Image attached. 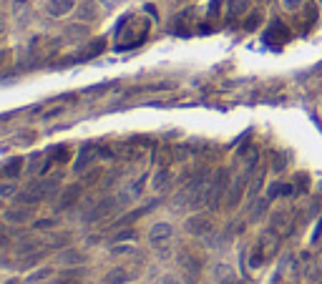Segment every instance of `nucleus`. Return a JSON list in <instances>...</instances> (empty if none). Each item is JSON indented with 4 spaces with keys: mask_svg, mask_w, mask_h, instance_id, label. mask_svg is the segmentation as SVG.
<instances>
[{
    "mask_svg": "<svg viewBox=\"0 0 322 284\" xmlns=\"http://www.w3.org/2000/svg\"><path fill=\"white\" fill-rule=\"evenodd\" d=\"M98 154H101V151H98L96 146H91V143H88V146H83V151L78 154V161H76V169H78V171H86L88 166H91V164L96 161V156H98Z\"/></svg>",
    "mask_w": 322,
    "mask_h": 284,
    "instance_id": "9d476101",
    "label": "nucleus"
},
{
    "mask_svg": "<svg viewBox=\"0 0 322 284\" xmlns=\"http://www.w3.org/2000/svg\"><path fill=\"white\" fill-rule=\"evenodd\" d=\"M103 51V40H93L91 46H88L86 51H83V58H93V56H98Z\"/></svg>",
    "mask_w": 322,
    "mask_h": 284,
    "instance_id": "6ab92c4d",
    "label": "nucleus"
},
{
    "mask_svg": "<svg viewBox=\"0 0 322 284\" xmlns=\"http://www.w3.org/2000/svg\"><path fill=\"white\" fill-rule=\"evenodd\" d=\"M83 277H86L83 269H68L56 279V284H83Z\"/></svg>",
    "mask_w": 322,
    "mask_h": 284,
    "instance_id": "f8f14e48",
    "label": "nucleus"
},
{
    "mask_svg": "<svg viewBox=\"0 0 322 284\" xmlns=\"http://www.w3.org/2000/svg\"><path fill=\"white\" fill-rule=\"evenodd\" d=\"M114 209H116V201H114V199H103L98 206H96V209H93V211H91V214H88L86 219H88V222L106 219V216H111V214H114Z\"/></svg>",
    "mask_w": 322,
    "mask_h": 284,
    "instance_id": "0eeeda50",
    "label": "nucleus"
},
{
    "mask_svg": "<svg viewBox=\"0 0 322 284\" xmlns=\"http://www.w3.org/2000/svg\"><path fill=\"white\" fill-rule=\"evenodd\" d=\"M262 181H264V173L257 171L254 179H252V186H249V199H257V194H260V189H262Z\"/></svg>",
    "mask_w": 322,
    "mask_h": 284,
    "instance_id": "a211bd4d",
    "label": "nucleus"
},
{
    "mask_svg": "<svg viewBox=\"0 0 322 284\" xmlns=\"http://www.w3.org/2000/svg\"><path fill=\"white\" fill-rule=\"evenodd\" d=\"M118 3H126V0H103V5H106V8H116Z\"/></svg>",
    "mask_w": 322,
    "mask_h": 284,
    "instance_id": "5701e85b",
    "label": "nucleus"
},
{
    "mask_svg": "<svg viewBox=\"0 0 322 284\" xmlns=\"http://www.w3.org/2000/svg\"><path fill=\"white\" fill-rule=\"evenodd\" d=\"M53 186H56V181H51V179L35 181V184H30L26 191H20V194H18V201H20V204H33V201L46 199V196L53 191Z\"/></svg>",
    "mask_w": 322,
    "mask_h": 284,
    "instance_id": "7ed1b4c3",
    "label": "nucleus"
},
{
    "mask_svg": "<svg viewBox=\"0 0 322 284\" xmlns=\"http://www.w3.org/2000/svg\"><path fill=\"white\" fill-rule=\"evenodd\" d=\"M81 261H83V254L76 252V249H66V252L60 254V264H66V267H71V264H81Z\"/></svg>",
    "mask_w": 322,
    "mask_h": 284,
    "instance_id": "2eb2a0df",
    "label": "nucleus"
},
{
    "mask_svg": "<svg viewBox=\"0 0 322 284\" xmlns=\"http://www.w3.org/2000/svg\"><path fill=\"white\" fill-rule=\"evenodd\" d=\"M280 239H282V236H280L274 229H267L262 234V239H260V244H257V249H254V254H252V267H262V264H267L272 256L277 254Z\"/></svg>",
    "mask_w": 322,
    "mask_h": 284,
    "instance_id": "f257e3e1",
    "label": "nucleus"
},
{
    "mask_svg": "<svg viewBox=\"0 0 322 284\" xmlns=\"http://www.w3.org/2000/svg\"><path fill=\"white\" fill-rule=\"evenodd\" d=\"M73 8H76V0H48V13L56 15V18L71 13Z\"/></svg>",
    "mask_w": 322,
    "mask_h": 284,
    "instance_id": "9b49d317",
    "label": "nucleus"
},
{
    "mask_svg": "<svg viewBox=\"0 0 322 284\" xmlns=\"http://www.w3.org/2000/svg\"><path fill=\"white\" fill-rule=\"evenodd\" d=\"M148 239H151L154 247H159V244H169V239H171V227H169V224H156V227L151 229Z\"/></svg>",
    "mask_w": 322,
    "mask_h": 284,
    "instance_id": "1a4fd4ad",
    "label": "nucleus"
},
{
    "mask_svg": "<svg viewBox=\"0 0 322 284\" xmlns=\"http://www.w3.org/2000/svg\"><path fill=\"white\" fill-rule=\"evenodd\" d=\"M20 169H23V159L18 156V159H10L5 166H3V176H8V179H15L18 173H20Z\"/></svg>",
    "mask_w": 322,
    "mask_h": 284,
    "instance_id": "ddd939ff",
    "label": "nucleus"
},
{
    "mask_svg": "<svg viewBox=\"0 0 322 284\" xmlns=\"http://www.w3.org/2000/svg\"><path fill=\"white\" fill-rule=\"evenodd\" d=\"M257 20H260V15L254 13V15H252V18L247 20V26H244V28H247V30H252V28H254V26H257Z\"/></svg>",
    "mask_w": 322,
    "mask_h": 284,
    "instance_id": "4be33fe9",
    "label": "nucleus"
},
{
    "mask_svg": "<svg viewBox=\"0 0 322 284\" xmlns=\"http://www.w3.org/2000/svg\"><path fill=\"white\" fill-rule=\"evenodd\" d=\"M28 216H30L28 209H10V211H5V222H10V224L28 222Z\"/></svg>",
    "mask_w": 322,
    "mask_h": 284,
    "instance_id": "4468645a",
    "label": "nucleus"
},
{
    "mask_svg": "<svg viewBox=\"0 0 322 284\" xmlns=\"http://www.w3.org/2000/svg\"><path fill=\"white\" fill-rule=\"evenodd\" d=\"M5 284H15V279H10V282H5Z\"/></svg>",
    "mask_w": 322,
    "mask_h": 284,
    "instance_id": "b1692460",
    "label": "nucleus"
},
{
    "mask_svg": "<svg viewBox=\"0 0 322 284\" xmlns=\"http://www.w3.org/2000/svg\"><path fill=\"white\" fill-rule=\"evenodd\" d=\"M227 186H229V171L219 169L214 176H211V181H209V194H206V204H209V209H219V201H222V196H224Z\"/></svg>",
    "mask_w": 322,
    "mask_h": 284,
    "instance_id": "f03ea898",
    "label": "nucleus"
},
{
    "mask_svg": "<svg viewBox=\"0 0 322 284\" xmlns=\"http://www.w3.org/2000/svg\"><path fill=\"white\" fill-rule=\"evenodd\" d=\"M217 277H219V284H234V274H232V269L227 264L217 267Z\"/></svg>",
    "mask_w": 322,
    "mask_h": 284,
    "instance_id": "f3484780",
    "label": "nucleus"
},
{
    "mask_svg": "<svg viewBox=\"0 0 322 284\" xmlns=\"http://www.w3.org/2000/svg\"><path fill=\"white\" fill-rule=\"evenodd\" d=\"M249 173H252V169H247L244 171V176H239L234 184H232V189H229V199H227V206H229V209H234L237 204H239L242 194H244V186H247V181H249Z\"/></svg>",
    "mask_w": 322,
    "mask_h": 284,
    "instance_id": "39448f33",
    "label": "nucleus"
},
{
    "mask_svg": "<svg viewBox=\"0 0 322 284\" xmlns=\"http://www.w3.org/2000/svg\"><path fill=\"white\" fill-rule=\"evenodd\" d=\"M126 279H128V277H126V272H123V269H114V272L109 274L106 284H123Z\"/></svg>",
    "mask_w": 322,
    "mask_h": 284,
    "instance_id": "aec40b11",
    "label": "nucleus"
},
{
    "mask_svg": "<svg viewBox=\"0 0 322 284\" xmlns=\"http://www.w3.org/2000/svg\"><path fill=\"white\" fill-rule=\"evenodd\" d=\"M186 229L194 234V236H204L211 231V222L206 219V216H191L189 222H186Z\"/></svg>",
    "mask_w": 322,
    "mask_h": 284,
    "instance_id": "6e6552de",
    "label": "nucleus"
},
{
    "mask_svg": "<svg viewBox=\"0 0 322 284\" xmlns=\"http://www.w3.org/2000/svg\"><path fill=\"white\" fill-rule=\"evenodd\" d=\"M269 229H274V231L285 239V236L292 231V216H290V211H277V214H272Z\"/></svg>",
    "mask_w": 322,
    "mask_h": 284,
    "instance_id": "20e7f679",
    "label": "nucleus"
},
{
    "mask_svg": "<svg viewBox=\"0 0 322 284\" xmlns=\"http://www.w3.org/2000/svg\"><path fill=\"white\" fill-rule=\"evenodd\" d=\"M219 5H222V0H211V5H209V18H217V13H219Z\"/></svg>",
    "mask_w": 322,
    "mask_h": 284,
    "instance_id": "412c9836",
    "label": "nucleus"
},
{
    "mask_svg": "<svg viewBox=\"0 0 322 284\" xmlns=\"http://www.w3.org/2000/svg\"><path fill=\"white\" fill-rule=\"evenodd\" d=\"M78 194H81V186H68L66 194H63V199H60V209H68L73 201L78 199Z\"/></svg>",
    "mask_w": 322,
    "mask_h": 284,
    "instance_id": "dca6fc26",
    "label": "nucleus"
},
{
    "mask_svg": "<svg viewBox=\"0 0 322 284\" xmlns=\"http://www.w3.org/2000/svg\"><path fill=\"white\" fill-rule=\"evenodd\" d=\"M76 13H78V20L93 23L98 18V5H96V0H81L78 8H76Z\"/></svg>",
    "mask_w": 322,
    "mask_h": 284,
    "instance_id": "423d86ee",
    "label": "nucleus"
}]
</instances>
